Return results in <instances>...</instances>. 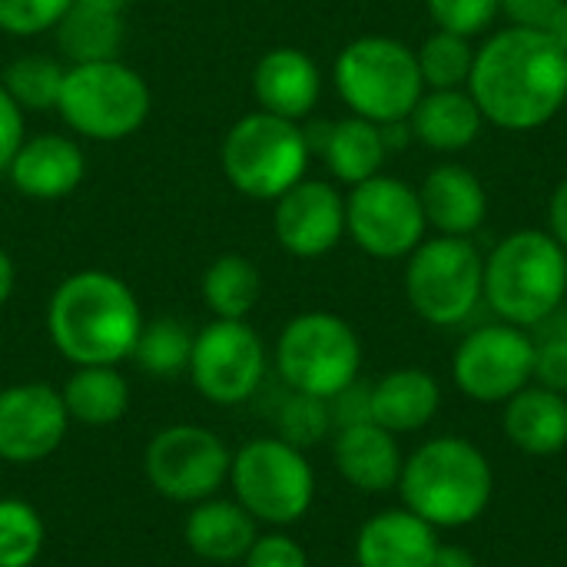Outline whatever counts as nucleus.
Returning <instances> with one entry per match:
<instances>
[{"label":"nucleus","mask_w":567,"mask_h":567,"mask_svg":"<svg viewBox=\"0 0 567 567\" xmlns=\"http://www.w3.org/2000/svg\"><path fill=\"white\" fill-rule=\"evenodd\" d=\"M13 286H17V266L10 252L0 246V306H7V299L13 296Z\"/></svg>","instance_id":"obj_44"},{"label":"nucleus","mask_w":567,"mask_h":567,"mask_svg":"<svg viewBox=\"0 0 567 567\" xmlns=\"http://www.w3.org/2000/svg\"><path fill=\"white\" fill-rule=\"evenodd\" d=\"M252 96L259 110L299 123L322 96V73L306 50L276 47L262 53L252 70Z\"/></svg>","instance_id":"obj_18"},{"label":"nucleus","mask_w":567,"mask_h":567,"mask_svg":"<svg viewBox=\"0 0 567 567\" xmlns=\"http://www.w3.org/2000/svg\"><path fill=\"white\" fill-rule=\"evenodd\" d=\"M63 76L66 66L60 60L43 53H23L3 70L0 83L23 113H43V110H56Z\"/></svg>","instance_id":"obj_31"},{"label":"nucleus","mask_w":567,"mask_h":567,"mask_svg":"<svg viewBox=\"0 0 567 567\" xmlns=\"http://www.w3.org/2000/svg\"><path fill=\"white\" fill-rule=\"evenodd\" d=\"M319 150L326 156L329 173L349 186H359V183L379 176V169L389 156L382 126L372 120H362V116H349V120L326 126Z\"/></svg>","instance_id":"obj_27"},{"label":"nucleus","mask_w":567,"mask_h":567,"mask_svg":"<svg viewBox=\"0 0 567 567\" xmlns=\"http://www.w3.org/2000/svg\"><path fill=\"white\" fill-rule=\"evenodd\" d=\"M565 0H502V13L512 20V27H532V30H545L548 20L555 17V10Z\"/></svg>","instance_id":"obj_41"},{"label":"nucleus","mask_w":567,"mask_h":567,"mask_svg":"<svg viewBox=\"0 0 567 567\" xmlns=\"http://www.w3.org/2000/svg\"><path fill=\"white\" fill-rule=\"evenodd\" d=\"M276 369L289 392L329 402L359 379L362 339L336 312H302L279 332Z\"/></svg>","instance_id":"obj_9"},{"label":"nucleus","mask_w":567,"mask_h":567,"mask_svg":"<svg viewBox=\"0 0 567 567\" xmlns=\"http://www.w3.org/2000/svg\"><path fill=\"white\" fill-rule=\"evenodd\" d=\"M565 296L567 249L545 229H518L485 259L482 299L502 322L535 329L565 306Z\"/></svg>","instance_id":"obj_4"},{"label":"nucleus","mask_w":567,"mask_h":567,"mask_svg":"<svg viewBox=\"0 0 567 567\" xmlns=\"http://www.w3.org/2000/svg\"><path fill=\"white\" fill-rule=\"evenodd\" d=\"M548 233L567 249V179L558 183V189L551 193V206H548Z\"/></svg>","instance_id":"obj_42"},{"label":"nucleus","mask_w":567,"mask_h":567,"mask_svg":"<svg viewBox=\"0 0 567 567\" xmlns=\"http://www.w3.org/2000/svg\"><path fill=\"white\" fill-rule=\"evenodd\" d=\"M70 422L106 429L126 419L133 392L120 365H76L60 389Z\"/></svg>","instance_id":"obj_26"},{"label":"nucleus","mask_w":567,"mask_h":567,"mask_svg":"<svg viewBox=\"0 0 567 567\" xmlns=\"http://www.w3.org/2000/svg\"><path fill=\"white\" fill-rule=\"evenodd\" d=\"M70 415L60 389L50 382H13L0 389V462L40 465L60 452Z\"/></svg>","instance_id":"obj_15"},{"label":"nucleus","mask_w":567,"mask_h":567,"mask_svg":"<svg viewBox=\"0 0 567 567\" xmlns=\"http://www.w3.org/2000/svg\"><path fill=\"white\" fill-rule=\"evenodd\" d=\"M485 259L468 239L435 236L409 252L405 296L429 326H458L482 302Z\"/></svg>","instance_id":"obj_10"},{"label":"nucleus","mask_w":567,"mask_h":567,"mask_svg":"<svg viewBox=\"0 0 567 567\" xmlns=\"http://www.w3.org/2000/svg\"><path fill=\"white\" fill-rule=\"evenodd\" d=\"M399 495L402 505L432 528H465L488 512L495 472L478 445L442 435L419 445L402 462Z\"/></svg>","instance_id":"obj_3"},{"label":"nucleus","mask_w":567,"mask_h":567,"mask_svg":"<svg viewBox=\"0 0 567 567\" xmlns=\"http://www.w3.org/2000/svg\"><path fill=\"white\" fill-rule=\"evenodd\" d=\"M432 567H478V561H475L472 551H465L458 545H439Z\"/></svg>","instance_id":"obj_43"},{"label":"nucleus","mask_w":567,"mask_h":567,"mask_svg":"<svg viewBox=\"0 0 567 567\" xmlns=\"http://www.w3.org/2000/svg\"><path fill=\"white\" fill-rule=\"evenodd\" d=\"M419 189L399 176H372L346 196V233L372 259H405L425 239Z\"/></svg>","instance_id":"obj_13"},{"label":"nucleus","mask_w":567,"mask_h":567,"mask_svg":"<svg viewBox=\"0 0 567 567\" xmlns=\"http://www.w3.org/2000/svg\"><path fill=\"white\" fill-rule=\"evenodd\" d=\"M485 123L528 133L551 123L567 103V53L532 27H505L475 50L468 76Z\"/></svg>","instance_id":"obj_1"},{"label":"nucleus","mask_w":567,"mask_h":567,"mask_svg":"<svg viewBox=\"0 0 567 567\" xmlns=\"http://www.w3.org/2000/svg\"><path fill=\"white\" fill-rule=\"evenodd\" d=\"M502 429L525 455H558L567 445V395L525 385L505 402Z\"/></svg>","instance_id":"obj_24"},{"label":"nucleus","mask_w":567,"mask_h":567,"mask_svg":"<svg viewBox=\"0 0 567 567\" xmlns=\"http://www.w3.org/2000/svg\"><path fill=\"white\" fill-rule=\"evenodd\" d=\"M76 3H86V7H96V10H110V13H126L133 7V0H76Z\"/></svg>","instance_id":"obj_46"},{"label":"nucleus","mask_w":567,"mask_h":567,"mask_svg":"<svg viewBox=\"0 0 567 567\" xmlns=\"http://www.w3.org/2000/svg\"><path fill=\"white\" fill-rule=\"evenodd\" d=\"M419 70L425 86L432 90H465L472 66H475V50L468 37H458L452 30H435L419 50Z\"/></svg>","instance_id":"obj_33"},{"label":"nucleus","mask_w":567,"mask_h":567,"mask_svg":"<svg viewBox=\"0 0 567 567\" xmlns=\"http://www.w3.org/2000/svg\"><path fill=\"white\" fill-rule=\"evenodd\" d=\"M269 355L246 319H213L193 339L189 379L213 405H243L266 382Z\"/></svg>","instance_id":"obj_12"},{"label":"nucleus","mask_w":567,"mask_h":567,"mask_svg":"<svg viewBox=\"0 0 567 567\" xmlns=\"http://www.w3.org/2000/svg\"><path fill=\"white\" fill-rule=\"evenodd\" d=\"M336 90L352 116L379 126L405 123L425 93L419 56L395 37H359L342 47L332 66Z\"/></svg>","instance_id":"obj_5"},{"label":"nucleus","mask_w":567,"mask_h":567,"mask_svg":"<svg viewBox=\"0 0 567 567\" xmlns=\"http://www.w3.org/2000/svg\"><path fill=\"white\" fill-rule=\"evenodd\" d=\"M43 545V515L23 498H0V567H33Z\"/></svg>","instance_id":"obj_32"},{"label":"nucleus","mask_w":567,"mask_h":567,"mask_svg":"<svg viewBox=\"0 0 567 567\" xmlns=\"http://www.w3.org/2000/svg\"><path fill=\"white\" fill-rule=\"evenodd\" d=\"M425 7L439 30H452L468 40L485 33L502 13V0H425Z\"/></svg>","instance_id":"obj_35"},{"label":"nucleus","mask_w":567,"mask_h":567,"mask_svg":"<svg viewBox=\"0 0 567 567\" xmlns=\"http://www.w3.org/2000/svg\"><path fill=\"white\" fill-rule=\"evenodd\" d=\"M545 33H548V37H551V40H555V43H558V47L567 53V0L558 7V10H555V17L548 20Z\"/></svg>","instance_id":"obj_45"},{"label":"nucleus","mask_w":567,"mask_h":567,"mask_svg":"<svg viewBox=\"0 0 567 567\" xmlns=\"http://www.w3.org/2000/svg\"><path fill=\"white\" fill-rule=\"evenodd\" d=\"M452 379L475 402H508L535 379V339L512 322L482 326L455 349Z\"/></svg>","instance_id":"obj_14"},{"label":"nucleus","mask_w":567,"mask_h":567,"mask_svg":"<svg viewBox=\"0 0 567 567\" xmlns=\"http://www.w3.org/2000/svg\"><path fill=\"white\" fill-rule=\"evenodd\" d=\"M309 136L296 120L266 110L239 116L223 140V173L229 186L249 199H279L309 166Z\"/></svg>","instance_id":"obj_8"},{"label":"nucleus","mask_w":567,"mask_h":567,"mask_svg":"<svg viewBox=\"0 0 567 567\" xmlns=\"http://www.w3.org/2000/svg\"><path fill=\"white\" fill-rule=\"evenodd\" d=\"M442 405V389L425 369H395L372 385V422L392 435L425 429Z\"/></svg>","instance_id":"obj_25"},{"label":"nucleus","mask_w":567,"mask_h":567,"mask_svg":"<svg viewBox=\"0 0 567 567\" xmlns=\"http://www.w3.org/2000/svg\"><path fill=\"white\" fill-rule=\"evenodd\" d=\"M150 103L153 96L143 73L113 56L66 66L56 113L83 140L120 143L146 123Z\"/></svg>","instance_id":"obj_6"},{"label":"nucleus","mask_w":567,"mask_h":567,"mask_svg":"<svg viewBox=\"0 0 567 567\" xmlns=\"http://www.w3.org/2000/svg\"><path fill=\"white\" fill-rule=\"evenodd\" d=\"M7 173L20 196L53 203V199H63L80 189V183L86 176V156L73 136L37 133L20 143Z\"/></svg>","instance_id":"obj_17"},{"label":"nucleus","mask_w":567,"mask_h":567,"mask_svg":"<svg viewBox=\"0 0 567 567\" xmlns=\"http://www.w3.org/2000/svg\"><path fill=\"white\" fill-rule=\"evenodd\" d=\"M23 110L13 103V96L3 90L0 83V169L10 166V159L17 156L20 143L27 140V126H23Z\"/></svg>","instance_id":"obj_40"},{"label":"nucleus","mask_w":567,"mask_h":567,"mask_svg":"<svg viewBox=\"0 0 567 567\" xmlns=\"http://www.w3.org/2000/svg\"><path fill=\"white\" fill-rule=\"evenodd\" d=\"M226 485L256 525L266 528H289L302 522L316 502V472L306 452L279 435L239 445L233 452Z\"/></svg>","instance_id":"obj_7"},{"label":"nucleus","mask_w":567,"mask_h":567,"mask_svg":"<svg viewBox=\"0 0 567 567\" xmlns=\"http://www.w3.org/2000/svg\"><path fill=\"white\" fill-rule=\"evenodd\" d=\"M143 322L136 292L106 269L66 276L47 302V336L73 369L126 362Z\"/></svg>","instance_id":"obj_2"},{"label":"nucleus","mask_w":567,"mask_h":567,"mask_svg":"<svg viewBox=\"0 0 567 567\" xmlns=\"http://www.w3.org/2000/svg\"><path fill=\"white\" fill-rule=\"evenodd\" d=\"M332 462L352 488L365 495H382L399 488L405 458L392 432H385L375 422H359V425L336 429Z\"/></svg>","instance_id":"obj_21"},{"label":"nucleus","mask_w":567,"mask_h":567,"mask_svg":"<svg viewBox=\"0 0 567 567\" xmlns=\"http://www.w3.org/2000/svg\"><path fill=\"white\" fill-rule=\"evenodd\" d=\"M186 548L213 567L243 565L246 551L259 538L256 518L236 502V498H206L189 505V515L183 522Z\"/></svg>","instance_id":"obj_20"},{"label":"nucleus","mask_w":567,"mask_h":567,"mask_svg":"<svg viewBox=\"0 0 567 567\" xmlns=\"http://www.w3.org/2000/svg\"><path fill=\"white\" fill-rule=\"evenodd\" d=\"M535 385L567 395V336H545L535 342Z\"/></svg>","instance_id":"obj_38"},{"label":"nucleus","mask_w":567,"mask_h":567,"mask_svg":"<svg viewBox=\"0 0 567 567\" xmlns=\"http://www.w3.org/2000/svg\"><path fill=\"white\" fill-rule=\"evenodd\" d=\"M409 126H412V136L425 143L429 150L462 153L478 140L485 116L468 90H432V93H422V100L415 103Z\"/></svg>","instance_id":"obj_23"},{"label":"nucleus","mask_w":567,"mask_h":567,"mask_svg":"<svg viewBox=\"0 0 567 567\" xmlns=\"http://www.w3.org/2000/svg\"><path fill=\"white\" fill-rule=\"evenodd\" d=\"M53 33H56V47L70 66L113 60V56H120V47H123V13L96 10V7L73 0V7L63 13V20L53 27Z\"/></svg>","instance_id":"obj_28"},{"label":"nucleus","mask_w":567,"mask_h":567,"mask_svg":"<svg viewBox=\"0 0 567 567\" xmlns=\"http://www.w3.org/2000/svg\"><path fill=\"white\" fill-rule=\"evenodd\" d=\"M199 296L216 319H246L262 299V272L252 259L226 252L206 266Z\"/></svg>","instance_id":"obj_29"},{"label":"nucleus","mask_w":567,"mask_h":567,"mask_svg":"<svg viewBox=\"0 0 567 567\" xmlns=\"http://www.w3.org/2000/svg\"><path fill=\"white\" fill-rule=\"evenodd\" d=\"M73 0H0V30L10 37H40L53 30Z\"/></svg>","instance_id":"obj_36"},{"label":"nucleus","mask_w":567,"mask_h":567,"mask_svg":"<svg viewBox=\"0 0 567 567\" xmlns=\"http://www.w3.org/2000/svg\"><path fill=\"white\" fill-rule=\"evenodd\" d=\"M329 412H332V425L336 429L372 422V385L355 379L349 389H342L336 399H329Z\"/></svg>","instance_id":"obj_39"},{"label":"nucleus","mask_w":567,"mask_h":567,"mask_svg":"<svg viewBox=\"0 0 567 567\" xmlns=\"http://www.w3.org/2000/svg\"><path fill=\"white\" fill-rule=\"evenodd\" d=\"M193 339H196V332H193L186 322H179V319H173V316H163V319L143 322L140 339H136L130 359H133L146 375L173 379V375H183V372L189 369Z\"/></svg>","instance_id":"obj_30"},{"label":"nucleus","mask_w":567,"mask_h":567,"mask_svg":"<svg viewBox=\"0 0 567 567\" xmlns=\"http://www.w3.org/2000/svg\"><path fill=\"white\" fill-rule=\"evenodd\" d=\"M419 199L425 209V223L439 229V236L468 239L488 216V193L482 179L458 163H442L429 169Z\"/></svg>","instance_id":"obj_22"},{"label":"nucleus","mask_w":567,"mask_h":567,"mask_svg":"<svg viewBox=\"0 0 567 567\" xmlns=\"http://www.w3.org/2000/svg\"><path fill=\"white\" fill-rule=\"evenodd\" d=\"M329 432H336L332 425V412L326 399L316 395H302V392H289V399L279 405L276 415V435L286 439L296 449H312L322 439H329Z\"/></svg>","instance_id":"obj_34"},{"label":"nucleus","mask_w":567,"mask_h":567,"mask_svg":"<svg viewBox=\"0 0 567 567\" xmlns=\"http://www.w3.org/2000/svg\"><path fill=\"white\" fill-rule=\"evenodd\" d=\"M272 229L296 259H319L346 236V196L326 179H299L276 199Z\"/></svg>","instance_id":"obj_16"},{"label":"nucleus","mask_w":567,"mask_h":567,"mask_svg":"<svg viewBox=\"0 0 567 567\" xmlns=\"http://www.w3.org/2000/svg\"><path fill=\"white\" fill-rule=\"evenodd\" d=\"M233 452L206 425H166L143 449L150 488L173 505H196L229 482Z\"/></svg>","instance_id":"obj_11"},{"label":"nucleus","mask_w":567,"mask_h":567,"mask_svg":"<svg viewBox=\"0 0 567 567\" xmlns=\"http://www.w3.org/2000/svg\"><path fill=\"white\" fill-rule=\"evenodd\" d=\"M243 567H309V555L292 535L272 528L252 542V548L243 558Z\"/></svg>","instance_id":"obj_37"},{"label":"nucleus","mask_w":567,"mask_h":567,"mask_svg":"<svg viewBox=\"0 0 567 567\" xmlns=\"http://www.w3.org/2000/svg\"><path fill=\"white\" fill-rule=\"evenodd\" d=\"M435 551L439 528L405 505L372 515L355 535L359 567H432Z\"/></svg>","instance_id":"obj_19"}]
</instances>
